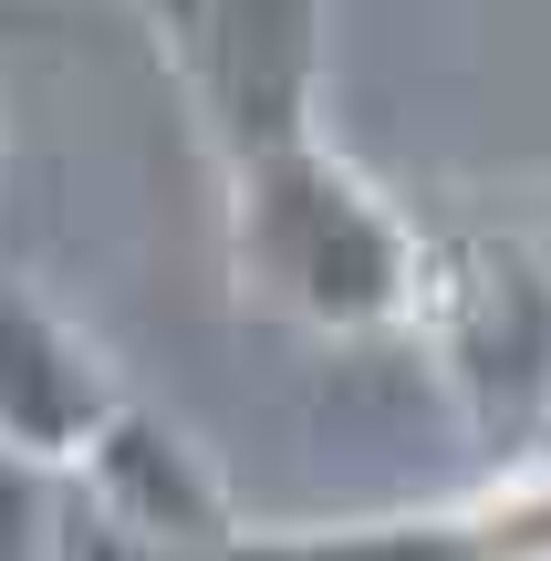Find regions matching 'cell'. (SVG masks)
I'll return each mask as SVG.
<instances>
[{
    "label": "cell",
    "instance_id": "obj_4",
    "mask_svg": "<svg viewBox=\"0 0 551 561\" xmlns=\"http://www.w3.org/2000/svg\"><path fill=\"white\" fill-rule=\"evenodd\" d=\"M229 561H551V458H520L458 500L365 510V520H250Z\"/></svg>",
    "mask_w": 551,
    "mask_h": 561
},
{
    "label": "cell",
    "instance_id": "obj_1",
    "mask_svg": "<svg viewBox=\"0 0 551 561\" xmlns=\"http://www.w3.org/2000/svg\"><path fill=\"white\" fill-rule=\"evenodd\" d=\"M219 187H229L219 240H229V291H240V312L282 322V333H323V343L416 333L437 240L333 136L271 146V157L229 167Z\"/></svg>",
    "mask_w": 551,
    "mask_h": 561
},
{
    "label": "cell",
    "instance_id": "obj_7",
    "mask_svg": "<svg viewBox=\"0 0 551 561\" xmlns=\"http://www.w3.org/2000/svg\"><path fill=\"white\" fill-rule=\"evenodd\" d=\"M62 520H73V479L0 447V561H53Z\"/></svg>",
    "mask_w": 551,
    "mask_h": 561
},
{
    "label": "cell",
    "instance_id": "obj_2",
    "mask_svg": "<svg viewBox=\"0 0 551 561\" xmlns=\"http://www.w3.org/2000/svg\"><path fill=\"white\" fill-rule=\"evenodd\" d=\"M157 42L208 167H250L271 146L323 136L333 83V0H125Z\"/></svg>",
    "mask_w": 551,
    "mask_h": 561
},
{
    "label": "cell",
    "instance_id": "obj_3",
    "mask_svg": "<svg viewBox=\"0 0 551 561\" xmlns=\"http://www.w3.org/2000/svg\"><path fill=\"white\" fill-rule=\"evenodd\" d=\"M416 333L437 343V375H448L458 416L500 447V468L541 458V426H551V250H520V240L437 250Z\"/></svg>",
    "mask_w": 551,
    "mask_h": 561
},
{
    "label": "cell",
    "instance_id": "obj_6",
    "mask_svg": "<svg viewBox=\"0 0 551 561\" xmlns=\"http://www.w3.org/2000/svg\"><path fill=\"white\" fill-rule=\"evenodd\" d=\"M125 396H136V385L104 354V333H83L32 271L0 261V447L73 479L83 447L115 426Z\"/></svg>",
    "mask_w": 551,
    "mask_h": 561
},
{
    "label": "cell",
    "instance_id": "obj_8",
    "mask_svg": "<svg viewBox=\"0 0 551 561\" xmlns=\"http://www.w3.org/2000/svg\"><path fill=\"white\" fill-rule=\"evenodd\" d=\"M53 561H177V551H146L136 530H115V520H94V510L73 500V520H62V551Z\"/></svg>",
    "mask_w": 551,
    "mask_h": 561
},
{
    "label": "cell",
    "instance_id": "obj_5",
    "mask_svg": "<svg viewBox=\"0 0 551 561\" xmlns=\"http://www.w3.org/2000/svg\"><path fill=\"white\" fill-rule=\"evenodd\" d=\"M73 500L94 510V520L136 530L146 551H177V561H229V541L250 530L240 489H229V468L198 447V426H177L146 396H125L115 426L83 447Z\"/></svg>",
    "mask_w": 551,
    "mask_h": 561
}]
</instances>
